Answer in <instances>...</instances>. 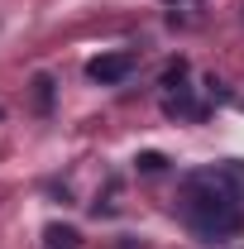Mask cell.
Here are the masks:
<instances>
[{
	"label": "cell",
	"instance_id": "1",
	"mask_svg": "<svg viewBox=\"0 0 244 249\" xmlns=\"http://www.w3.org/2000/svg\"><path fill=\"white\" fill-rule=\"evenodd\" d=\"M177 211L192 225V235L206 245L240 235L244 230V163H215L201 173H187Z\"/></svg>",
	"mask_w": 244,
	"mask_h": 249
},
{
	"label": "cell",
	"instance_id": "2",
	"mask_svg": "<svg viewBox=\"0 0 244 249\" xmlns=\"http://www.w3.org/2000/svg\"><path fill=\"white\" fill-rule=\"evenodd\" d=\"M134 53H101V58H91L87 62V77H91V82H101V87H120L124 77H129V72H134Z\"/></svg>",
	"mask_w": 244,
	"mask_h": 249
},
{
	"label": "cell",
	"instance_id": "3",
	"mask_svg": "<svg viewBox=\"0 0 244 249\" xmlns=\"http://www.w3.org/2000/svg\"><path fill=\"white\" fill-rule=\"evenodd\" d=\"M43 249H82V235L72 225H48L43 230Z\"/></svg>",
	"mask_w": 244,
	"mask_h": 249
},
{
	"label": "cell",
	"instance_id": "4",
	"mask_svg": "<svg viewBox=\"0 0 244 249\" xmlns=\"http://www.w3.org/2000/svg\"><path fill=\"white\" fill-rule=\"evenodd\" d=\"M34 87H38V110H48V106H53V82H48V77H38Z\"/></svg>",
	"mask_w": 244,
	"mask_h": 249
},
{
	"label": "cell",
	"instance_id": "5",
	"mask_svg": "<svg viewBox=\"0 0 244 249\" xmlns=\"http://www.w3.org/2000/svg\"><path fill=\"white\" fill-rule=\"evenodd\" d=\"M139 168H144V173H158V168H163V154H144V158H139Z\"/></svg>",
	"mask_w": 244,
	"mask_h": 249
},
{
	"label": "cell",
	"instance_id": "6",
	"mask_svg": "<svg viewBox=\"0 0 244 249\" xmlns=\"http://www.w3.org/2000/svg\"><path fill=\"white\" fill-rule=\"evenodd\" d=\"M0 120H5V110H0Z\"/></svg>",
	"mask_w": 244,
	"mask_h": 249
}]
</instances>
